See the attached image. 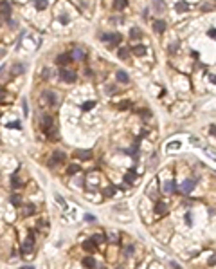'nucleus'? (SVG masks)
<instances>
[{
  "label": "nucleus",
  "mask_w": 216,
  "mask_h": 269,
  "mask_svg": "<svg viewBox=\"0 0 216 269\" xmlns=\"http://www.w3.org/2000/svg\"><path fill=\"white\" fill-rule=\"evenodd\" d=\"M9 15H11V4L9 2H0V16L9 18Z\"/></svg>",
  "instance_id": "nucleus-8"
},
{
  "label": "nucleus",
  "mask_w": 216,
  "mask_h": 269,
  "mask_svg": "<svg viewBox=\"0 0 216 269\" xmlns=\"http://www.w3.org/2000/svg\"><path fill=\"white\" fill-rule=\"evenodd\" d=\"M211 6H209V4H203V6H202V11H211Z\"/></svg>",
  "instance_id": "nucleus-43"
},
{
  "label": "nucleus",
  "mask_w": 216,
  "mask_h": 269,
  "mask_svg": "<svg viewBox=\"0 0 216 269\" xmlns=\"http://www.w3.org/2000/svg\"><path fill=\"white\" fill-rule=\"evenodd\" d=\"M81 264H83L85 267H88V269H94V267H95V260H94V256H85V258L81 260Z\"/></svg>",
  "instance_id": "nucleus-16"
},
{
  "label": "nucleus",
  "mask_w": 216,
  "mask_h": 269,
  "mask_svg": "<svg viewBox=\"0 0 216 269\" xmlns=\"http://www.w3.org/2000/svg\"><path fill=\"white\" fill-rule=\"evenodd\" d=\"M9 201H11V204H13V206H18V208H20V206H22V201H20V197L16 195V193H13V195H11V199H9Z\"/></svg>",
  "instance_id": "nucleus-28"
},
{
  "label": "nucleus",
  "mask_w": 216,
  "mask_h": 269,
  "mask_svg": "<svg viewBox=\"0 0 216 269\" xmlns=\"http://www.w3.org/2000/svg\"><path fill=\"white\" fill-rule=\"evenodd\" d=\"M34 211H36V206H34V204H25V206L22 208V217H31Z\"/></svg>",
  "instance_id": "nucleus-10"
},
{
  "label": "nucleus",
  "mask_w": 216,
  "mask_h": 269,
  "mask_svg": "<svg viewBox=\"0 0 216 269\" xmlns=\"http://www.w3.org/2000/svg\"><path fill=\"white\" fill-rule=\"evenodd\" d=\"M101 40H103V42H108L110 45H117V44H121L122 36L121 35H117V33H108V35H103Z\"/></svg>",
  "instance_id": "nucleus-3"
},
{
  "label": "nucleus",
  "mask_w": 216,
  "mask_h": 269,
  "mask_svg": "<svg viewBox=\"0 0 216 269\" xmlns=\"http://www.w3.org/2000/svg\"><path fill=\"white\" fill-rule=\"evenodd\" d=\"M85 220H88V222H95V217H94V215H85Z\"/></svg>",
  "instance_id": "nucleus-37"
},
{
  "label": "nucleus",
  "mask_w": 216,
  "mask_h": 269,
  "mask_svg": "<svg viewBox=\"0 0 216 269\" xmlns=\"http://www.w3.org/2000/svg\"><path fill=\"white\" fill-rule=\"evenodd\" d=\"M153 11L155 13H162L164 11V0H153Z\"/></svg>",
  "instance_id": "nucleus-22"
},
{
  "label": "nucleus",
  "mask_w": 216,
  "mask_h": 269,
  "mask_svg": "<svg viewBox=\"0 0 216 269\" xmlns=\"http://www.w3.org/2000/svg\"><path fill=\"white\" fill-rule=\"evenodd\" d=\"M128 6V0H114V9L115 11H122Z\"/></svg>",
  "instance_id": "nucleus-18"
},
{
  "label": "nucleus",
  "mask_w": 216,
  "mask_h": 269,
  "mask_svg": "<svg viewBox=\"0 0 216 269\" xmlns=\"http://www.w3.org/2000/svg\"><path fill=\"white\" fill-rule=\"evenodd\" d=\"M20 179H18V177H16V175H13V179H11V186H13V188H20Z\"/></svg>",
  "instance_id": "nucleus-31"
},
{
  "label": "nucleus",
  "mask_w": 216,
  "mask_h": 269,
  "mask_svg": "<svg viewBox=\"0 0 216 269\" xmlns=\"http://www.w3.org/2000/svg\"><path fill=\"white\" fill-rule=\"evenodd\" d=\"M83 249L88 251V253H94V251L97 249V244H95L94 240H85V242H83Z\"/></svg>",
  "instance_id": "nucleus-13"
},
{
  "label": "nucleus",
  "mask_w": 216,
  "mask_h": 269,
  "mask_svg": "<svg viewBox=\"0 0 216 269\" xmlns=\"http://www.w3.org/2000/svg\"><path fill=\"white\" fill-rule=\"evenodd\" d=\"M135 179H137V174L133 172V170H130L128 174L124 175V181L128 182V184H133V182H135Z\"/></svg>",
  "instance_id": "nucleus-24"
},
{
  "label": "nucleus",
  "mask_w": 216,
  "mask_h": 269,
  "mask_svg": "<svg viewBox=\"0 0 216 269\" xmlns=\"http://www.w3.org/2000/svg\"><path fill=\"white\" fill-rule=\"evenodd\" d=\"M22 269H34V267H31V266H23Z\"/></svg>",
  "instance_id": "nucleus-51"
},
{
  "label": "nucleus",
  "mask_w": 216,
  "mask_h": 269,
  "mask_svg": "<svg viewBox=\"0 0 216 269\" xmlns=\"http://www.w3.org/2000/svg\"><path fill=\"white\" fill-rule=\"evenodd\" d=\"M142 36V33H141V29H137V27H133V29L130 31V38L131 40H135V38H141Z\"/></svg>",
  "instance_id": "nucleus-26"
},
{
  "label": "nucleus",
  "mask_w": 216,
  "mask_h": 269,
  "mask_svg": "<svg viewBox=\"0 0 216 269\" xmlns=\"http://www.w3.org/2000/svg\"><path fill=\"white\" fill-rule=\"evenodd\" d=\"M59 22H61V24H67V22H69V18H67V16H61V18H59Z\"/></svg>",
  "instance_id": "nucleus-47"
},
{
  "label": "nucleus",
  "mask_w": 216,
  "mask_h": 269,
  "mask_svg": "<svg viewBox=\"0 0 216 269\" xmlns=\"http://www.w3.org/2000/svg\"><path fill=\"white\" fill-rule=\"evenodd\" d=\"M177 47H178V44H171L169 45V52H175L177 51Z\"/></svg>",
  "instance_id": "nucleus-41"
},
{
  "label": "nucleus",
  "mask_w": 216,
  "mask_h": 269,
  "mask_svg": "<svg viewBox=\"0 0 216 269\" xmlns=\"http://www.w3.org/2000/svg\"><path fill=\"white\" fill-rule=\"evenodd\" d=\"M70 60H72L70 54H59V56L56 58V62H58V63H59L61 67H63V65H67V63H69Z\"/></svg>",
  "instance_id": "nucleus-17"
},
{
  "label": "nucleus",
  "mask_w": 216,
  "mask_h": 269,
  "mask_svg": "<svg viewBox=\"0 0 216 269\" xmlns=\"http://www.w3.org/2000/svg\"><path fill=\"white\" fill-rule=\"evenodd\" d=\"M74 157L79 159V161H88L92 157V152H90V150H76V152H74Z\"/></svg>",
  "instance_id": "nucleus-7"
},
{
  "label": "nucleus",
  "mask_w": 216,
  "mask_h": 269,
  "mask_svg": "<svg viewBox=\"0 0 216 269\" xmlns=\"http://www.w3.org/2000/svg\"><path fill=\"white\" fill-rule=\"evenodd\" d=\"M131 253H133V246H128V247H126V251H124V255H126V256H130Z\"/></svg>",
  "instance_id": "nucleus-36"
},
{
  "label": "nucleus",
  "mask_w": 216,
  "mask_h": 269,
  "mask_svg": "<svg viewBox=\"0 0 216 269\" xmlns=\"http://www.w3.org/2000/svg\"><path fill=\"white\" fill-rule=\"evenodd\" d=\"M79 172V164H70V166L67 168V174L69 175H74V174H78Z\"/></svg>",
  "instance_id": "nucleus-29"
},
{
  "label": "nucleus",
  "mask_w": 216,
  "mask_h": 269,
  "mask_svg": "<svg viewBox=\"0 0 216 269\" xmlns=\"http://www.w3.org/2000/svg\"><path fill=\"white\" fill-rule=\"evenodd\" d=\"M209 36H211V38H216V29H209Z\"/></svg>",
  "instance_id": "nucleus-44"
},
{
  "label": "nucleus",
  "mask_w": 216,
  "mask_h": 269,
  "mask_svg": "<svg viewBox=\"0 0 216 269\" xmlns=\"http://www.w3.org/2000/svg\"><path fill=\"white\" fill-rule=\"evenodd\" d=\"M194 184H196L194 179H187V181H184L180 184V191H182V193H191L194 190Z\"/></svg>",
  "instance_id": "nucleus-5"
},
{
  "label": "nucleus",
  "mask_w": 216,
  "mask_h": 269,
  "mask_svg": "<svg viewBox=\"0 0 216 269\" xmlns=\"http://www.w3.org/2000/svg\"><path fill=\"white\" fill-rule=\"evenodd\" d=\"M155 213H157V215H166V213H167V206H166L164 202H157V206H155Z\"/></svg>",
  "instance_id": "nucleus-20"
},
{
  "label": "nucleus",
  "mask_w": 216,
  "mask_h": 269,
  "mask_svg": "<svg viewBox=\"0 0 216 269\" xmlns=\"http://www.w3.org/2000/svg\"><path fill=\"white\" fill-rule=\"evenodd\" d=\"M128 105H130V101H121L119 103V109L124 110V109H128Z\"/></svg>",
  "instance_id": "nucleus-35"
},
{
  "label": "nucleus",
  "mask_w": 216,
  "mask_h": 269,
  "mask_svg": "<svg viewBox=\"0 0 216 269\" xmlns=\"http://www.w3.org/2000/svg\"><path fill=\"white\" fill-rule=\"evenodd\" d=\"M171 266H173V267H175V269H182V267H180V266H177V264H175V262H173Z\"/></svg>",
  "instance_id": "nucleus-50"
},
{
  "label": "nucleus",
  "mask_w": 216,
  "mask_h": 269,
  "mask_svg": "<svg viewBox=\"0 0 216 269\" xmlns=\"http://www.w3.org/2000/svg\"><path fill=\"white\" fill-rule=\"evenodd\" d=\"M65 159H67L65 152H61V150H54V152H52V155H50L49 166H58V164H59V163H63Z\"/></svg>",
  "instance_id": "nucleus-2"
},
{
  "label": "nucleus",
  "mask_w": 216,
  "mask_h": 269,
  "mask_svg": "<svg viewBox=\"0 0 216 269\" xmlns=\"http://www.w3.org/2000/svg\"><path fill=\"white\" fill-rule=\"evenodd\" d=\"M114 191H115V188H114V186H110V188L105 190V195H106V197H112V195H114Z\"/></svg>",
  "instance_id": "nucleus-34"
},
{
  "label": "nucleus",
  "mask_w": 216,
  "mask_h": 269,
  "mask_svg": "<svg viewBox=\"0 0 216 269\" xmlns=\"http://www.w3.org/2000/svg\"><path fill=\"white\" fill-rule=\"evenodd\" d=\"M95 107V101H85L83 105H81V109L83 110H90V109H94Z\"/></svg>",
  "instance_id": "nucleus-30"
},
{
  "label": "nucleus",
  "mask_w": 216,
  "mask_h": 269,
  "mask_svg": "<svg viewBox=\"0 0 216 269\" xmlns=\"http://www.w3.org/2000/svg\"><path fill=\"white\" fill-rule=\"evenodd\" d=\"M119 269H121V267H119Z\"/></svg>",
  "instance_id": "nucleus-52"
},
{
  "label": "nucleus",
  "mask_w": 216,
  "mask_h": 269,
  "mask_svg": "<svg viewBox=\"0 0 216 269\" xmlns=\"http://www.w3.org/2000/svg\"><path fill=\"white\" fill-rule=\"evenodd\" d=\"M43 100L49 103V105H54V103H56V94H54L52 90H45V92H43Z\"/></svg>",
  "instance_id": "nucleus-12"
},
{
  "label": "nucleus",
  "mask_w": 216,
  "mask_h": 269,
  "mask_svg": "<svg viewBox=\"0 0 216 269\" xmlns=\"http://www.w3.org/2000/svg\"><path fill=\"white\" fill-rule=\"evenodd\" d=\"M49 76H50V71L45 69V71H43V80H49Z\"/></svg>",
  "instance_id": "nucleus-38"
},
{
  "label": "nucleus",
  "mask_w": 216,
  "mask_h": 269,
  "mask_svg": "<svg viewBox=\"0 0 216 269\" xmlns=\"http://www.w3.org/2000/svg\"><path fill=\"white\" fill-rule=\"evenodd\" d=\"M167 150H171V148H180V141H171V143H167L166 145Z\"/></svg>",
  "instance_id": "nucleus-32"
},
{
  "label": "nucleus",
  "mask_w": 216,
  "mask_h": 269,
  "mask_svg": "<svg viewBox=\"0 0 216 269\" xmlns=\"http://www.w3.org/2000/svg\"><path fill=\"white\" fill-rule=\"evenodd\" d=\"M4 98H6V90L0 87V101H4Z\"/></svg>",
  "instance_id": "nucleus-40"
},
{
  "label": "nucleus",
  "mask_w": 216,
  "mask_h": 269,
  "mask_svg": "<svg viewBox=\"0 0 216 269\" xmlns=\"http://www.w3.org/2000/svg\"><path fill=\"white\" fill-rule=\"evenodd\" d=\"M153 29H155V33H164L166 31V20H155V22H153Z\"/></svg>",
  "instance_id": "nucleus-14"
},
{
  "label": "nucleus",
  "mask_w": 216,
  "mask_h": 269,
  "mask_svg": "<svg viewBox=\"0 0 216 269\" xmlns=\"http://www.w3.org/2000/svg\"><path fill=\"white\" fill-rule=\"evenodd\" d=\"M47 4H49L47 0H36V2H34V6H36V9H38V11H43V9L47 8Z\"/></svg>",
  "instance_id": "nucleus-25"
},
{
  "label": "nucleus",
  "mask_w": 216,
  "mask_h": 269,
  "mask_svg": "<svg viewBox=\"0 0 216 269\" xmlns=\"http://www.w3.org/2000/svg\"><path fill=\"white\" fill-rule=\"evenodd\" d=\"M175 9H177L178 13H186L187 9H189V4H187V2H184V0H180V2H177Z\"/></svg>",
  "instance_id": "nucleus-21"
},
{
  "label": "nucleus",
  "mask_w": 216,
  "mask_h": 269,
  "mask_svg": "<svg viewBox=\"0 0 216 269\" xmlns=\"http://www.w3.org/2000/svg\"><path fill=\"white\" fill-rule=\"evenodd\" d=\"M7 126H9V128H20V123H9Z\"/></svg>",
  "instance_id": "nucleus-42"
},
{
  "label": "nucleus",
  "mask_w": 216,
  "mask_h": 269,
  "mask_svg": "<svg viewBox=\"0 0 216 269\" xmlns=\"http://www.w3.org/2000/svg\"><path fill=\"white\" fill-rule=\"evenodd\" d=\"M59 78L63 81H67V83H72V81H76L78 74L74 73V71H70V69H67V67H61L59 69Z\"/></svg>",
  "instance_id": "nucleus-1"
},
{
  "label": "nucleus",
  "mask_w": 216,
  "mask_h": 269,
  "mask_svg": "<svg viewBox=\"0 0 216 269\" xmlns=\"http://www.w3.org/2000/svg\"><path fill=\"white\" fill-rule=\"evenodd\" d=\"M23 73H25V65H23V63H13L11 71H9L11 78H16V76H20V74H23Z\"/></svg>",
  "instance_id": "nucleus-6"
},
{
  "label": "nucleus",
  "mask_w": 216,
  "mask_h": 269,
  "mask_svg": "<svg viewBox=\"0 0 216 269\" xmlns=\"http://www.w3.org/2000/svg\"><path fill=\"white\" fill-rule=\"evenodd\" d=\"M209 81H213V83L216 85V76H213V74H211V76H209Z\"/></svg>",
  "instance_id": "nucleus-49"
},
{
  "label": "nucleus",
  "mask_w": 216,
  "mask_h": 269,
  "mask_svg": "<svg viewBox=\"0 0 216 269\" xmlns=\"http://www.w3.org/2000/svg\"><path fill=\"white\" fill-rule=\"evenodd\" d=\"M216 264V255H213L211 258H209V266H214Z\"/></svg>",
  "instance_id": "nucleus-39"
},
{
  "label": "nucleus",
  "mask_w": 216,
  "mask_h": 269,
  "mask_svg": "<svg viewBox=\"0 0 216 269\" xmlns=\"http://www.w3.org/2000/svg\"><path fill=\"white\" fill-rule=\"evenodd\" d=\"M209 130H211V134H214V136H216V125H213V126H211Z\"/></svg>",
  "instance_id": "nucleus-48"
},
{
  "label": "nucleus",
  "mask_w": 216,
  "mask_h": 269,
  "mask_svg": "<svg viewBox=\"0 0 216 269\" xmlns=\"http://www.w3.org/2000/svg\"><path fill=\"white\" fill-rule=\"evenodd\" d=\"M94 242H95V244H101V242H103V240H105V237H103V235H94Z\"/></svg>",
  "instance_id": "nucleus-33"
},
{
  "label": "nucleus",
  "mask_w": 216,
  "mask_h": 269,
  "mask_svg": "<svg viewBox=\"0 0 216 269\" xmlns=\"http://www.w3.org/2000/svg\"><path fill=\"white\" fill-rule=\"evenodd\" d=\"M162 190H164V193H173V191H175V182L166 181L164 184H162Z\"/></svg>",
  "instance_id": "nucleus-19"
},
{
  "label": "nucleus",
  "mask_w": 216,
  "mask_h": 269,
  "mask_svg": "<svg viewBox=\"0 0 216 269\" xmlns=\"http://www.w3.org/2000/svg\"><path fill=\"white\" fill-rule=\"evenodd\" d=\"M186 222H187V226H191V224H193V222H191V215H189V213L186 215Z\"/></svg>",
  "instance_id": "nucleus-45"
},
{
  "label": "nucleus",
  "mask_w": 216,
  "mask_h": 269,
  "mask_svg": "<svg viewBox=\"0 0 216 269\" xmlns=\"http://www.w3.org/2000/svg\"><path fill=\"white\" fill-rule=\"evenodd\" d=\"M117 54H119V58L121 60H126L130 56V51L128 49H126V47H121V49H119V52H117Z\"/></svg>",
  "instance_id": "nucleus-27"
},
{
  "label": "nucleus",
  "mask_w": 216,
  "mask_h": 269,
  "mask_svg": "<svg viewBox=\"0 0 216 269\" xmlns=\"http://www.w3.org/2000/svg\"><path fill=\"white\" fill-rule=\"evenodd\" d=\"M23 112H25V116H27V112H29L27 110V100H23Z\"/></svg>",
  "instance_id": "nucleus-46"
},
{
  "label": "nucleus",
  "mask_w": 216,
  "mask_h": 269,
  "mask_svg": "<svg viewBox=\"0 0 216 269\" xmlns=\"http://www.w3.org/2000/svg\"><path fill=\"white\" fill-rule=\"evenodd\" d=\"M117 81L119 83H128L130 81V76H128V73H124V71H117Z\"/></svg>",
  "instance_id": "nucleus-15"
},
{
  "label": "nucleus",
  "mask_w": 216,
  "mask_h": 269,
  "mask_svg": "<svg viewBox=\"0 0 216 269\" xmlns=\"http://www.w3.org/2000/svg\"><path fill=\"white\" fill-rule=\"evenodd\" d=\"M42 126H43V130L47 132V134H50V128L54 126V119L50 116H43V123H42Z\"/></svg>",
  "instance_id": "nucleus-9"
},
{
  "label": "nucleus",
  "mask_w": 216,
  "mask_h": 269,
  "mask_svg": "<svg viewBox=\"0 0 216 269\" xmlns=\"http://www.w3.org/2000/svg\"><path fill=\"white\" fill-rule=\"evenodd\" d=\"M131 52H133L135 56H144V54H146V47H144V45H135V47L131 49Z\"/></svg>",
  "instance_id": "nucleus-23"
},
{
  "label": "nucleus",
  "mask_w": 216,
  "mask_h": 269,
  "mask_svg": "<svg viewBox=\"0 0 216 269\" xmlns=\"http://www.w3.org/2000/svg\"><path fill=\"white\" fill-rule=\"evenodd\" d=\"M70 56H72V60H76V62L85 60V51H83V49H79V47H76V49L70 52Z\"/></svg>",
  "instance_id": "nucleus-11"
},
{
  "label": "nucleus",
  "mask_w": 216,
  "mask_h": 269,
  "mask_svg": "<svg viewBox=\"0 0 216 269\" xmlns=\"http://www.w3.org/2000/svg\"><path fill=\"white\" fill-rule=\"evenodd\" d=\"M22 251H23V255H31L33 251H34V240H33V237H27V239L23 240Z\"/></svg>",
  "instance_id": "nucleus-4"
}]
</instances>
